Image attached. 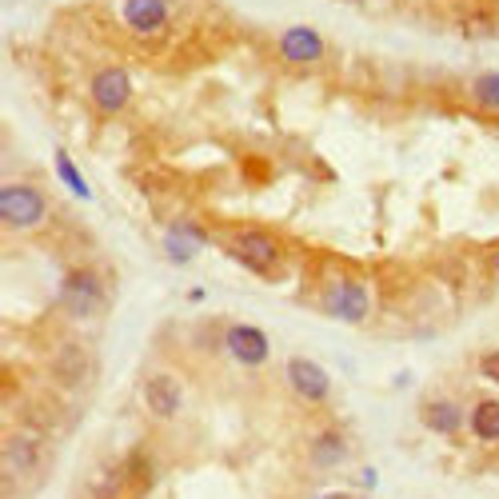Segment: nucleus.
<instances>
[{
    "label": "nucleus",
    "mask_w": 499,
    "mask_h": 499,
    "mask_svg": "<svg viewBox=\"0 0 499 499\" xmlns=\"http://www.w3.org/2000/svg\"><path fill=\"white\" fill-rule=\"evenodd\" d=\"M44 216H48V204L33 184H5L0 188V220H5L13 232L40 228L44 224Z\"/></svg>",
    "instance_id": "1"
},
{
    "label": "nucleus",
    "mask_w": 499,
    "mask_h": 499,
    "mask_svg": "<svg viewBox=\"0 0 499 499\" xmlns=\"http://www.w3.org/2000/svg\"><path fill=\"white\" fill-rule=\"evenodd\" d=\"M60 304L68 308L76 319H93L104 308V279L93 268H73L60 284Z\"/></svg>",
    "instance_id": "2"
},
{
    "label": "nucleus",
    "mask_w": 499,
    "mask_h": 499,
    "mask_svg": "<svg viewBox=\"0 0 499 499\" xmlns=\"http://www.w3.org/2000/svg\"><path fill=\"white\" fill-rule=\"evenodd\" d=\"M367 308H372V299H367L364 279L339 276V279H332V284L324 288V312L332 319H339V324H364Z\"/></svg>",
    "instance_id": "3"
},
{
    "label": "nucleus",
    "mask_w": 499,
    "mask_h": 499,
    "mask_svg": "<svg viewBox=\"0 0 499 499\" xmlns=\"http://www.w3.org/2000/svg\"><path fill=\"white\" fill-rule=\"evenodd\" d=\"M228 256L240 259V264H244L248 272H256V276H272L279 268V244L268 232H259V228L236 232L232 240H228Z\"/></svg>",
    "instance_id": "4"
},
{
    "label": "nucleus",
    "mask_w": 499,
    "mask_h": 499,
    "mask_svg": "<svg viewBox=\"0 0 499 499\" xmlns=\"http://www.w3.org/2000/svg\"><path fill=\"white\" fill-rule=\"evenodd\" d=\"M224 352L244 367H259V364H268V356H272V344H268V336L259 332L256 324H232L224 332Z\"/></svg>",
    "instance_id": "5"
},
{
    "label": "nucleus",
    "mask_w": 499,
    "mask_h": 499,
    "mask_svg": "<svg viewBox=\"0 0 499 499\" xmlns=\"http://www.w3.org/2000/svg\"><path fill=\"white\" fill-rule=\"evenodd\" d=\"M288 384H292V392L299 399H308V404H324V399L332 396V379H328L324 367L308 356L288 359Z\"/></svg>",
    "instance_id": "6"
},
{
    "label": "nucleus",
    "mask_w": 499,
    "mask_h": 499,
    "mask_svg": "<svg viewBox=\"0 0 499 499\" xmlns=\"http://www.w3.org/2000/svg\"><path fill=\"white\" fill-rule=\"evenodd\" d=\"M144 407L156 419H176L180 407H184V387L172 372H156L144 379Z\"/></svg>",
    "instance_id": "7"
},
{
    "label": "nucleus",
    "mask_w": 499,
    "mask_h": 499,
    "mask_svg": "<svg viewBox=\"0 0 499 499\" xmlns=\"http://www.w3.org/2000/svg\"><path fill=\"white\" fill-rule=\"evenodd\" d=\"M324 36L308 24H292L279 33V56L288 64H316V60H324Z\"/></svg>",
    "instance_id": "8"
},
{
    "label": "nucleus",
    "mask_w": 499,
    "mask_h": 499,
    "mask_svg": "<svg viewBox=\"0 0 499 499\" xmlns=\"http://www.w3.org/2000/svg\"><path fill=\"white\" fill-rule=\"evenodd\" d=\"M132 100V76L124 68H104V73L93 76V104L100 113H120V108Z\"/></svg>",
    "instance_id": "9"
},
{
    "label": "nucleus",
    "mask_w": 499,
    "mask_h": 499,
    "mask_svg": "<svg viewBox=\"0 0 499 499\" xmlns=\"http://www.w3.org/2000/svg\"><path fill=\"white\" fill-rule=\"evenodd\" d=\"M204 244H208V232L200 224H192V220H176L164 232V256L172 259V264H188Z\"/></svg>",
    "instance_id": "10"
},
{
    "label": "nucleus",
    "mask_w": 499,
    "mask_h": 499,
    "mask_svg": "<svg viewBox=\"0 0 499 499\" xmlns=\"http://www.w3.org/2000/svg\"><path fill=\"white\" fill-rule=\"evenodd\" d=\"M124 24L140 36H156L168 24V0H124Z\"/></svg>",
    "instance_id": "11"
},
{
    "label": "nucleus",
    "mask_w": 499,
    "mask_h": 499,
    "mask_svg": "<svg viewBox=\"0 0 499 499\" xmlns=\"http://www.w3.org/2000/svg\"><path fill=\"white\" fill-rule=\"evenodd\" d=\"M464 424H467V416L455 399H432V404L424 407V427L435 435H459Z\"/></svg>",
    "instance_id": "12"
},
{
    "label": "nucleus",
    "mask_w": 499,
    "mask_h": 499,
    "mask_svg": "<svg viewBox=\"0 0 499 499\" xmlns=\"http://www.w3.org/2000/svg\"><path fill=\"white\" fill-rule=\"evenodd\" d=\"M36 464H40V439L36 435H13L5 444V472H13V475H33L36 472Z\"/></svg>",
    "instance_id": "13"
},
{
    "label": "nucleus",
    "mask_w": 499,
    "mask_h": 499,
    "mask_svg": "<svg viewBox=\"0 0 499 499\" xmlns=\"http://www.w3.org/2000/svg\"><path fill=\"white\" fill-rule=\"evenodd\" d=\"M467 424H472L475 439L495 444L499 439V399H479V404L472 407V416H467Z\"/></svg>",
    "instance_id": "14"
},
{
    "label": "nucleus",
    "mask_w": 499,
    "mask_h": 499,
    "mask_svg": "<svg viewBox=\"0 0 499 499\" xmlns=\"http://www.w3.org/2000/svg\"><path fill=\"white\" fill-rule=\"evenodd\" d=\"M312 459L316 467H339L347 459V439L339 432H319L312 439Z\"/></svg>",
    "instance_id": "15"
},
{
    "label": "nucleus",
    "mask_w": 499,
    "mask_h": 499,
    "mask_svg": "<svg viewBox=\"0 0 499 499\" xmlns=\"http://www.w3.org/2000/svg\"><path fill=\"white\" fill-rule=\"evenodd\" d=\"M467 93H472V100H475L479 108H487V113H499V73L475 76Z\"/></svg>",
    "instance_id": "16"
},
{
    "label": "nucleus",
    "mask_w": 499,
    "mask_h": 499,
    "mask_svg": "<svg viewBox=\"0 0 499 499\" xmlns=\"http://www.w3.org/2000/svg\"><path fill=\"white\" fill-rule=\"evenodd\" d=\"M53 164H56V176L64 180V188H73V192L80 196V200H93V188H88V180L80 176V168L68 160V152H56L53 156Z\"/></svg>",
    "instance_id": "17"
},
{
    "label": "nucleus",
    "mask_w": 499,
    "mask_h": 499,
    "mask_svg": "<svg viewBox=\"0 0 499 499\" xmlns=\"http://www.w3.org/2000/svg\"><path fill=\"white\" fill-rule=\"evenodd\" d=\"M60 367H64V372H73V367H76L80 376H88V359H84V352H80L76 344L64 347V356H60Z\"/></svg>",
    "instance_id": "18"
},
{
    "label": "nucleus",
    "mask_w": 499,
    "mask_h": 499,
    "mask_svg": "<svg viewBox=\"0 0 499 499\" xmlns=\"http://www.w3.org/2000/svg\"><path fill=\"white\" fill-rule=\"evenodd\" d=\"M479 372H484V379H492V384H499V347H495V352H487L484 359H479Z\"/></svg>",
    "instance_id": "19"
},
{
    "label": "nucleus",
    "mask_w": 499,
    "mask_h": 499,
    "mask_svg": "<svg viewBox=\"0 0 499 499\" xmlns=\"http://www.w3.org/2000/svg\"><path fill=\"white\" fill-rule=\"evenodd\" d=\"M359 475H364V487H367V492H372V487L379 484V475H376V467H364V472H359Z\"/></svg>",
    "instance_id": "20"
},
{
    "label": "nucleus",
    "mask_w": 499,
    "mask_h": 499,
    "mask_svg": "<svg viewBox=\"0 0 499 499\" xmlns=\"http://www.w3.org/2000/svg\"><path fill=\"white\" fill-rule=\"evenodd\" d=\"M316 499H372V495H347V492H328V495H316Z\"/></svg>",
    "instance_id": "21"
},
{
    "label": "nucleus",
    "mask_w": 499,
    "mask_h": 499,
    "mask_svg": "<svg viewBox=\"0 0 499 499\" xmlns=\"http://www.w3.org/2000/svg\"><path fill=\"white\" fill-rule=\"evenodd\" d=\"M492 276L499 279V252H492Z\"/></svg>",
    "instance_id": "22"
}]
</instances>
